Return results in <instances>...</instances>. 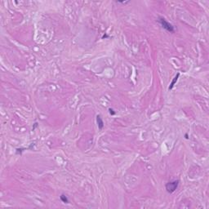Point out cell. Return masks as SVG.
<instances>
[{"label": "cell", "instance_id": "6", "mask_svg": "<svg viewBox=\"0 0 209 209\" xmlns=\"http://www.w3.org/2000/svg\"><path fill=\"white\" fill-rule=\"evenodd\" d=\"M109 114H112V115H114V114H115V112H114V110H113L112 109H109Z\"/></svg>", "mask_w": 209, "mask_h": 209}, {"label": "cell", "instance_id": "5", "mask_svg": "<svg viewBox=\"0 0 209 209\" xmlns=\"http://www.w3.org/2000/svg\"><path fill=\"white\" fill-rule=\"evenodd\" d=\"M60 199L63 203H69V200L68 199V198H67V196L65 194H61L60 196Z\"/></svg>", "mask_w": 209, "mask_h": 209}, {"label": "cell", "instance_id": "4", "mask_svg": "<svg viewBox=\"0 0 209 209\" xmlns=\"http://www.w3.org/2000/svg\"><path fill=\"white\" fill-rule=\"evenodd\" d=\"M179 77H180V73H177V74L175 76V78L172 79V81H171V83L170 84V86H169V87H168V89L169 90H171L173 88V87L175 86V84H176V82H177V80L179 79Z\"/></svg>", "mask_w": 209, "mask_h": 209}, {"label": "cell", "instance_id": "1", "mask_svg": "<svg viewBox=\"0 0 209 209\" xmlns=\"http://www.w3.org/2000/svg\"><path fill=\"white\" fill-rule=\"evenodd\" d=\"M159 22L160 23V25H162V27L163 29H165L167 31L170 32V33H174V32H175V27H174L171 23L166 21L165 18L161 17H159Z\"/></svg>", "mask_w": 209, "mask_h": 209}, {"label": "cell", "instance_id": "2", "mask_svg": "<svg viewBox=\"0 0 209 209\" xmlns=\"http://www.w3.org/2000/svg\"><path fill=\"white\" fill-rule=\"evenodd\" d=\"M179 183H180V181L179 180H175V181L167 182L165 186L167 192L169 193V194H172L173 192H175L176 189L178 188Z\"/></svg>", "mask_w": 209, "mask_h": 209}, {"label": "cell", "instance_id": "3", "mask_svg": "<svg viewBox=\"0 0 209 209\" xmlns=\"http://www.w3.org/2000/svg\"><path fill=\"white\" fill-rule=\"evenodd\" d=\"M96 121H97V124H98L99 130H102L104 127V122H103L102 119H101V115H97V116H96Z\"/></svg>", "mask_w": 209, "mask_h": 209}, {"label": "cell", "instance_id": "7", "mask_svg": "<svg viewBox=\"0 0 209 209\" xmlns=\"http://www.w3.org/2000/svg\"><path fill=\"white\" fill-rule=\"evenodd\" d=\"M119 2V3H124V4H125V3H127L128 2Z\"/></svg>", "mask_w": 209, "mask_h": 209}]
</instances>
